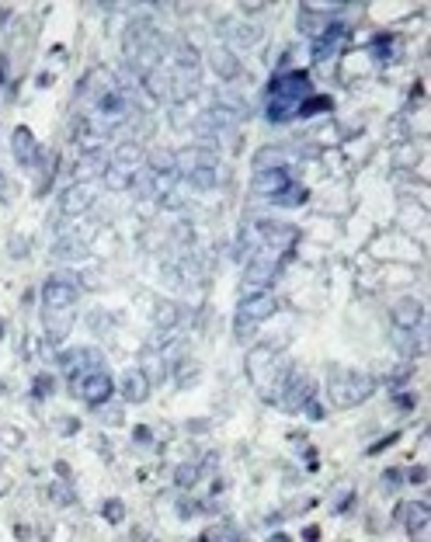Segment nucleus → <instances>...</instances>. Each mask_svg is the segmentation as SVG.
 Masks as SVG:
<instances>
[{
	"instance_id": "f257e3e1",
	"label": "nucleus",
	"mask_w": 431,
	"mask_h": 542,
	"mask_svg": "<svg viewBox=\"0 0 431 542\" xmlns=\"http://www.w3.org/2000/svg\"><path fill=\"white\" fill-rule=\"evenodd\" d=\"M310 97V77L303 70L292 73H275L264 87V115L268 122H286L299 115V104Z\"/></svg>"
},
{
	"instance_id": "f03ea898",
	"label": "nucleus",
	"mask_w": 431,
	"mask_h": 542,
	"mask_svg": "<svg viewBox=\"0 0 431 542\" xmlns=\"http://www.w3.org/2000/svg\"><path fill=\"white\" fill-rule=\"evenodd\" d=\"M331 403L334 407H358L375 393V375L369 372H355V368H334L331 372Z\"/></svg>"
},
{
	"instance_id": "7ed1b4c3",
	"label": "nucleus",
	"mask_w": 431,
	"mask_h": 542,
	"mask_svg": "<svg viewBox=\"0 0 431 542\" xmlns=\"http://www.w3.org/2000/svg\"><path fill=\"white\" fill-rule=\"evenodd\" d=\"M282 261L286 254L282 250H272V247H261L251 261H247V271H244V292L254 296V292H268V285H272L279 279V271H282Z\"/></svg>"
},
{
	"instance_id": "20e7f679",
	"label": "nucleus",
	"mask_w": 431,
	"mask_h": 542,
	"mask_svg": "<svg viewBox=\"0 0 431 542\" xmlns=\"http://www.w3.org/2000/svg\"><path fill=\"white\" fill-rule=\"evenodd\" d=\"M247 375L254 386H272L275 379H282V355L275 351V344H257L254 351H247V362H244Z\"/></svg>"
},
{
	"instance_id": "39448f33",
	"label": "nucleus",
	"mask_w": 431,
	"mask_h": 542,
	"mask_svg": "<svg viewBox=\"0 0 431 542\" xmlns=\"http://www.w3.org/2000/svg\"><path fill=\"white\" fill-rule=\"evenodd\" d=\"M80 289L70 275H52L45 285H42V313H67L73 309Z\"/></svg>"
},
{
	"instance_id": "423d86ee",
	"label": "nucleus",
	"mask_w": 431,
	"mask_h": 542,
	"mask_svg": "<svg viewBox=\"0 0 431 542\" xmlns=\"http://www.w3.org/2000/svg\"><path fill=\"white\" fill-rule=\"evenodd\" d=\"M70 393H73V397H80L84 403H91V407H104V403H108V397L115 393V379L108 375V372L77 375V379H70Z\"/></svg>"
},
{
	"instance_id": "0eeeda50",
	"label": "nucleus",
	"mask_w": 431,
	"mask_h": 542,
	"mask_svg": "<svg viewBox=\"0 0 431 542\" xmlns=\"http://www.w3.org/2000/svg\"><path fill=\"white\" fill-rule=\"evenodd\" d=\"M310 400H313V379H306L303 372H286L282 390H279V407L289 414H299Z\"/></svg>"
},
{
	"instance_id": "6e6552de",
	"label": "nucleus",
	"mask_w": 431,
	"mask_h": 542,
	"mask_svg": "<svg viewBox=\"0 0 431 542\" xmlns=\"http://www.w3.org/2000/svg\"><path fill=\"white\" fill-rule=\"evenodd\" d=\"M60 368L67 372V379L108 372V368H104V355H101L97 348H70V351H60Z\"/></svg>"
},
{
	"instance_id": "1a4fd4ad",
	"label": "nucleus",
	"mask_w": 431,
	"mask_h": 542,
	"mask_svg": "<svg viewBox=\"0 0 431 542\" xmlns=\"http://www.w3.org/2000/svg\"><path fill=\"white\" fill-rule=\"evenodd\" d=\"M348 38H351V32H348V25L345 21H331L327 28H323L316 38H313V49H310V56L316 60V63H327L331 56H338V52L348 45Z\"/></svg>"
},
{
	"instance_id": "9d476101",
	"label": "nucleus",
	"mask_w": 431,
	"mask_h": 542,
	"mask_svg": "<svg viewBox=\"0 0 431 542\" xmlns=\"http://www.w3.org/2000/svg\"><path fill=\"white\" fill-rule=\"evenodd\" d=\"M279 313V299L272 292H254V296H244L237 303V323H264L268 316Z\"/></svg>"
},
{
	"instance_id": "9b49d317",
	"label": "nucleus",
	"mask_w": 431,
	"mask_h": 542,
	"mask_svg": "<svg viewBox=\"0 0 431 542\" xmlns=\"http://www.w3.org/2000/svg\"><path fill=\"white\" fill-rule=\"evenodd\" d=\"M220 32H223L230 52H233V49H251V45H257L261 35H264V28H261L257 21H247V18H226V21L220 25Z\"/></svg>"
},
{
	"instance_id": "f8f14e48",
	"label": "nucleus",
	"mask_w": 431,
	"mask_h": 542,
	"mask_svg": "<svg viewBox=\"0 0 431 542\" xmlns=\"http://www.w3.org/2000/svg\"><path fill=\"white\" fill-rule=\"evenodd\" d=\"M397 521L410 535H421L428 528V521H431V508L424 501H404V504H397Z\"/></svg>"
},
{
	"instance_id": "ddd939ff",
	"label": "nucleus",
	"mask_w": 431,
	"mask_h": 542,
	"mask_svg": "<svg viewBox=\"0 0 431 542\" xmlns=\"http://www.w3.org/2000/svg\"><path fill=\"white\" fill-rule=\"evenodd\" d=\"M101 156H104L101 150H87V153H80V160H77L73 171H70V181H73V185H94L97 174H104V167H108Z\"/></svg>"
},
{
	"instance_id": "4468645a",
	"label": "nucleus",
	"mask_w": 431,
	"mask_h": 542,
	"mask_svg": "<svg viewBox=\"0 0 431 542\" xmlns=\"http://www.w3.org/2000/svg\"><path fill=\"white\" fill-rule=\"evenodd\" d=\"M421 323H424V306L414 296L397 299V306H393V327L397 331H421Z\"/></svg>"
},
{
	"instance_id": "2eb2a0df",
	"label": "nucleus",
	"mask_w": 431,
	"mask_h": 542,
	"mask_svg": "<svg viewBox=\"0 0 431 542\" xmlns=\"http://www.w3.org/2000/svg\"><path fill=\"white\" fill-rule=\"evenodd\" d=\"M91 205H94V185H70L60 198L63 215H84Z\"/></svg>"
},
{
	"instance_id": "dca6fc26",
	"label": "nucleus",
	"mask_w": 431,
	"mask_h": 542,
	"mask_svg": "<svg viewBox=\"0 0 431 542\" xmlns=\"http://www.w3.org/2000/svg\"><path fill=\"white\" fill-rule=\"evenodd\" d=\"M257 233H261V240H264V247H272V250H282V254H289V247L296 244V230L292 226H286V223H261L257 226Z\"/></svg>"
},
{
	"instance_id": "f3484780",
	"label": "nucleus",
	"mask_w": 431,
	"mask_h": 542,
	"mask_svg": "<svg viewBox=\"0 0 431 542\" xmlns=\"http://www.w3.org/2000/svg\"><path fill=\"white\" fill-rule=\"evenodd\" d=\"M174 156H178L181 178L195 174L198 167H216V150H209V146H188V150H181V153H174Z\"/></svg>"
},
{
	"instance_id": "a211bd4d",
	"label": "nucleus",
	"mask_w": 431,
	"mask_h": 542,
	"mask_svg": "<svg viewBox=\"0 0 431 542\" xmlns=\"http://www.w3.org/2000/svg\"><path fill=\"white\" fill-rule=\"evenodd\" d=\"M11 150H14V156H18L21 167H32L35 160L42 156V150H38V143H35V136H32L28 126H18V129L11 132Z\"/></svg>"
},
{
	"instance_id": "6ab92c4d",
	"label": "nucleus",
	"mask_w": 431,
	"mask_h": 542,
	"mask_svg": "<svg viewBox=\"0 0 431 542\" xmlns=\"http://www.w3.org/2000/svg\"><path fill=\"white\" fill-rule=\"evenodd\" d=\"M289 185H292V178H289L286 167H279V171H257V174H254V195H272V198H279Z\"/></svg>"
},
{
	"instance_id": "aec40b11",
	"label": "nucleus",
	"mask_w": 431,
	"mask_h": 542,
	"mask_svg": "<svg viewBox=\"0 0 431 542\" xmlns=\"http://www.w3.org/2000/svg\"><path fill=\"white\" fill-rule=\"evenodd\" d=\"M198 91H202V77H198V70H181V67H178V70L171 73V97H174V101L185 104V101H191Z\"/></svg>"
},
{
	"instance_id": "412c9836",
	"label": "nucleus",
	"mask_w": 431,
	"mask_h": 542,
	"mask_svg": "<svg viewBox=\"0 0 431 542\" xmlns=\"http://www.w3.org/2000/svg\"><path fill=\"white\" fill-rule=\"evenodd\" d=\"M119 390H122V400H126V403H146V397H150V379H146L139 368H129V372L122 375Z\"/></svg>"
},
{
	"instance_id": "4be33fe9",
	"label": "nucleus",
	"mask_w": 431,
	"mask_h": 542,
	"mask_svg": "<svg viewBox=\"0 0 431 542\" xmlns=\"http://www.w3.org/2000/svg\"><path fill=\"white\" fill-rule=\"evenodd\" d=\"M209 67L220 73L223 80H237L244 70H240V63H237V52H230L226 45H216L212 52H209Z\"/></svg>"
},
{
	"instance_id": "5701e85b",
	"label": "nucleus",
	"mask_w": 431,
	"mask_h": 542,
	"mask_svg": "<svg viewBox=\"0 0 431 542\" xmlns=\"http://www.w3.org/2000/svg\"><path fill=\"white\" fill-rule=\"evenodd\" d=\"M143 160H146V153H143V146H139V143H119L115 156L108 160V164H112V167H119V171H129V174H136Z\"/></svg>"
},
{
	"instance_id": "b1692460",
	"label": "nucleus",
	"mask_w": 431,
	"mask_h": 542,
	"mask_svg": "<svg viewBox=\"0 0 431 542\" xmlns=\"http://www.w3.org/2000/svg\"><path fill=\"white\" fill-rule=\"evenodd\" d=\"M97 115L112 119V122H122V119L129 115V97H126V94H119V91L101 94V97H97Z\"/></svg>"
},
{
	"instance_id": "393cba45",
	"label": "nucleus",
	"mask_w": 431,
	"mask_h": 542,
	"mask_svg": "<svg viewBox=\"0 0 431 542\" xmlns=\"http://www.w3.org/2000/svg\"><path fill=\"white\" fill-rule=\"evenodd\" d=\"M143 91H146L153 101H171V73H164V70L143 73Z\"/></svg>"
},
{
	"instance_id": "a878e982",
	"label": "nucleus",
	"mask_w": 431,
	"mask_h": 542,
	"mask_svg": "<svg viewBox=\"0 0 431 542\" xmlns=\"http://www.w3.org/2000/svg\"><path fill=\"white\" fill-rule=\"evenodd\" d=\"M181 323V309L171 303V299H160L156 306H153V327L156 331H174Z\"/></svg>"
},
{
	"instance_id": "bb28decb",
	"label": "nucleus",
	"mask_w": 431,
	"mask_h": 542,
	"mask_svg": "<svg viewBox=\"0 0 431 542\" xmlns=\"http://www.w3.org/2000/svg\"><path fill=\"white\" fill-rule=\"evenodd\" d=\"M146 164H150V174H160V178L178 174V156H174L171 150H153V153H146Z\"/></svg>"
},
{
	"instance_id": "cd10ccee",
	"label": "nucleus",
	"mask_w": 431,
	"mask_h": 542,
	"mask_svg": "<svg viewBox=\"0 0 431 542\" xmlns=\"http://www.w3.org/2000/svg\"><path fill=\"white\" fill-rule=\"evenodd\" d=\"M286 153L279 150V146H264V150H257V156H254V174L257 171H279V167H286Z\"/></svg>"
},
{
	"instance_id": "c85d7f7f",
	"label": "nucleus",
	"mask_w": 431,
	"mask_h": 542,
	"mask_svg": "<svg viewBox=\"0 0 431 542\" xmlns=\"http://www.w3.org/2000/svg\"><path fill=\"white\" fill-rule=\"evenodd\" d=\"M70 334V309L67 313H45V338L52 344H60Z\"/></svg>"
},
{
	"instance_id": "c756f323",
	"label": "nucleus",
	"mask_w": 431,
	"mask_h": 542,
	"mask_svg": "<svg viewBox=\"0 0 431 542\" xmlns=\"http://www.w3.org/2000/svg\"><path fill=\"white\" fill-rule=\"evenodd\" d=\"M139 372L150 379V386H156L160 379L167 375V362L160 358V351H146V355H143V365H139Z\"/></svg>"
},
{
	"instance_id": "7c9ffc66",
	"label": "nucleus",
	"mask_w": 431,
	"mask_h": 542,
	"mask_svg": "<svg viewBox=\"0 0 431 542\" xmlns=\"http://www.w3.org/2000/svg\"><path fill=\"white\" fill-rule=\"evenodd\" d=\"M369 52L380 63H390V60H397V52H400V45H397V38L393 35H375L372 38V45H369Z\"/></svg>"
},
{
	"instance_id": "2f4dec72",
	"label": "nucleus",
	"mask_w": 431,
	"mask_h": 542,
	"mask_svg": "<svg viewBox=\"0 0 431 542\" xmlns=\"http://www.w3.org/2000/svg\"><path fill=\"white\" fill-rule=\"evenodd\" d=\"M52 254L60 261H80V257H87V244H80L77 237H63L56 247H52Z\"/></svg>"
},
{
	"instance_id": "473e14b6",
	"label": "nucleus",
	"mask_w": 431,
	"mask_h": 542,
	"mask_svg": "<svg viewBox=\"0 0 431 542\" xmlns=\"http://www.w3.org/2000/svg\"><path fill=\"white\" fill-rule=\"evenodd\" d=\"M132 178H136V174L119 171V167H112V164H108V167H104V174H101V181H104L108 188H112V191H126V188H132Z\"/></svg>"
},
{
	"instance_id": "72a5a7b5",
	"label": "nucleus",
	"mask_w": 431,
	"mask_h": 542,
	"mask_svg": "<svg viewBox=\"0 0 431 542\" xmlns=\"http://www.w3.org/2000/svg\"><path fill=\"white\" fill-rule=\"evenodd\" d=\"M296 25H299V32H303V35H313V38H316V35H320L323 28H327L331 21H327V18H316V14H310L306 8H299V21H296Z\"/></svg>"
},
{
	"instance_id": "f704fd0d",
	"label": "nucleus",
	"mask_w": 431,
	"mask_h": 542,
	"mask_svg": "<svg viewBox=\"0 0 431 542\" xmlns=\"http://www.w3.org/2000/svg\"><path fill=\"white\" fill-rule=\"evenodd\" d=\"M198 476H202L198 462H181V466L174 469V483L181 486V491H191V486L198 483Z\"/></svg>"
},
{
	"instance_id": "c9c22d12",
	"label": "nucleus",
	"mask_w": 431,
	"mask_h": 542,
	"mask_svg": "<svg viewBox=\"0 0 431 542\" xmlns=\"http://www.w3.org/2000/svg\"><path fill=\"white\" fill-rule=\"evenodd\" d=\"M174 56H178V67H181V70H198V63H202L198 49H195V45H188V42H181V45H178Z\"/></svg>"
},
{
	"instance_id": "e433bc0d",
	"label": "nucleus",
	"mask_w": 431,
	"mask_h": 542,
	"mask_svg": "<svg viewBox=\"0 0 431 542\" xmlns=\"http://www.w3.org/2000/svg\"><path fill=\"white\" fill-rule=\"evenodd\" d=\"M198 542H240V535L233 532V525H216V528L202 532Z\"/></svg>"
},
{
	"instance_id": "4c0bfd02",
	"label": "nucleus",
	"mask_w": 431,
	"mask_h": 542,
	"mask_svg": "<svg viewBox=\"0 0 431 542\" xmlns=\"http://www.w3.org/2000/svg\"><path fill=\"white\" fill-rule=\"evenodd\" d=\"M316 112H331V97H323V94H310L303 104H299V115H316Z\"/></svg>"
},
{
	"instance_id": "58836bf2",
	"label": "nucleus",
	"mask_w": 431,
	"mask_h": 542,
	"mask_svg": "<svg viewBox=\"0 0 431 542\" xmlns=\"http://www.w3.org/2000/svg\"><path fill=\"white\" fill-rule=\"evenodd\" d=\"M188 185L198 188V191H209L216 185V167H198L195 174H188Z\"/></svg>"
},
{
	"instance_id": "ea45409f",
	"label": "nucleus",
	"mask_w": 431,
	"mask_h": 542,
	"mask_svg": "<svg viewBox=\"0 0 431 542\" xmlns=\"http://www.w3.org/2000/svg\"><path fill=\"white\" fill-rule=\"evenodd\" d=\"M299 8H306L310 14H341L345 11V4H327V0H306V4H299Z\"/></svg>"
},
{
	"instance_id": "a19ab883",
	"label": "nucleus",
	"mask_w": 431,
	"mask_h": 542,
	"mask_svg": "<svg viewBox=\"0 0 431 542\" xmlns=\"http://www.w3.org/2000/svg\"><path fill=\"white\" fill-rule=\"evenodd\" d=\"M49 497L56 501V504H63V508L73 504V491H70L67 483H52V486H49Z\"/></svg>"
},
{
	"instance_id": "79ce46f5",
	"label": "nucleus",
	"mask_w": 431,
	"mask_h": 542,
	"mask_svg": "<svg viewBox=\"0 0 431 542\" xmlns=\"http://www.w3.org/2000/svg\"><path fill=\"white\" fill-rule=\"evenodd\" d=\"M104 518L112 521V525H119V521L126 518V504H122L119 497H112V501H104Z\"/></svg>"
},
{
	"instance_id": "37998d69",
	"label": "nucleus",
	"mask_w": 431,
	"mask_h": 542,
	"mask_svg": "<svg viewBox=\"0 0 431 542\" xmlns=\"http://www.w3.org/2000/svg\"><path fill=\"white\" fill-rule=\"evenodd\" d=\"M279 202H282V205H299V202H306V188H303V185H296V188L289 185V188L279 195Z\"/></svg>"
},
{
	"instance_id": "c03bdc74",
	"label": "nucleus",
	"mask_w": 431,
	"mask_h": 542,
	"mask_svg": "<svg viewBox=\"0 0 431 542\" xmlns=\"http://www.w3.org/2000/svg\"><path fill=\"white\" fill-rule=\"evenodd\" d=\"M400 480H404V469H386L383 473V494H397Z\"/></svg>"
},
{
	"instance_id": "a18cd8bd",
	"label": "nucleus",
	"mask_w": 431,
	"mask_h": 542,
	"mask_svg": "<svg viewBox=\"0 0 431 542\" xmlns=\"http://www.w3.org/2000/svg\"><path fill=\"white\" fill-rule=\"evenodd\" d=\"M21 445V431L18 427H4L0 431V449H18Z\"/></svg>"
},
{
	"instance_id": "49530a36",
	"label": "nucleus",
	"mask_w": 431,
	"mask_h": 542,
	"mask_svg": "<svg viewBox=\"0 0 431 542\" xmlns=\"http://www.w3.org/2000/svg\"><path fill=\"white\" fill-rule=\"evenodd\" d=\"M351 504H355V491H351V486H341V497L334 501V515H345Z\"/></svg>"
},
{
	"instance_id": "de8ad7c7",
	"label": "nucleus",
	"mask_w": 431,
	"mask_h": 542,
	"mask_svg": "<svg viewBox=\"0 0 431 542\" xmlns=\"http://www.w3.org/2000/svg\"><path fill=\"white\" fill-rule=\"evenodd\" d=\"M56 431H60L63 438H70V435H77V431H80V421H77V417H60V421H56Z\"/></svg>"
},
{
	"instance_id": "09e8293b",
	"label": "nucleus",
	"mask_w": 431,
	"mask_h": 542,
	"mask_svg": "<svg viewBox=\"0 0 431 542\" xmlns=\"http://www.w3.org/2000/svg\"><path fill=\"white\" fill-rule=\"evenodd\" d=\"M32 393H35V397H49V393H52V375H45V372H42V375H35Z\"/></svg>"
},
{
	"instance_id": "8fccbe9b",
	"label": "nucleus",
	"mask_w": 431,
	"mask_h": 542,
	"mask_svg": "<svg viewBox=\"0 0 431 542\" xmlns=\"http://www.w3.org/2000/svg\"><path fill=\"white\" fill-rule=\"evenodd\" d=\"M393 407H397L400 414H410V410H414V397H410V393H397V397H393Z\"/></svg>"
},
{
	"instance_id": "3c124183",
	"label": "nucleus",
	"mask_w": 431,
	"mask_h": 542,
	"mask_svg": "<svg viewBox=\"0 0 431 542\" xmlns=\"http://www.w3.org/2000/svg\"><path fill=\"white\" fill-rule=\"evenodd\" d=\"M303 410H306V417H310V421H323V407H320L316 400H310Z\"/></svg>"
},
{
	"instance_id": "603ef678",
	"label": "nucleus",
	"mask_w": 431,
	"mask_h": 542,
	"mask_svg": "<svg viewBox=\"0 0 431 542\" xmlns=\"http://www.w3.org/2000/svg\"><path fill=\"white\" fill-rule=\"evenodd\" d=\"M407 480H410V483H424V480H428V466H414V469H407Z\"/></svg>"
},
{
	"instance_id": "864d4df0",
	"label": "nucleus",
	"mask_w": 431,
	"mask_h": 542,
	"mask_svg": "<svg viewBox=\"0 0 431 542\" xmlns=\"http://www.w3.org/2000/svg\"><path fill=\"white\" fill-rule=\"evenodd\" d=\"M94 410H101V407H94ZM101 421H108V424H119V421H122V414H119V410H101Z\"/></svg>"
},
{
	"instance_id": "5fc2aeb1",
	"label": "nucleus",
	"mask_w": 431,
	"mask_h": 542,
	"mask_svg": "<svg viewBox=\"0 0 431 542\" xmlns=\"http://www.w3.org/2000/svg\"><path fill=\"white\" fill-rule=\"evenodd\" d=\"M303 539H306V542H316V539H320V528H316V525H306V528H303Z\"/></svg>"
},
{
	"instance_id": "6e6d98bb",
	"label": "nucleus",
	"mask_w": 431,
	"mask_h": 542,
	"mask_svg": "<svg viewBox=\"0 0 431 542\" xmlns=\"http://www.w3.org/2000/svg\"><path fill=\"white\" fill-rule=\"evenodd\" d=\"M11 198V191H8V174L0 171V202H8Z\"/></svg>"
},
{
	"instance_id": "4d7b16f0",
	"label": "nucleus",
	"mask_w": 431,
	"mask_h": 542,
	"mask_svg": "<svg viewBox=\"0 0 431 542\" xmlns=\"http://www.w3.org/2000/svg\"><path fill=\"white\" fill-rule=\"evenodd\" d=\"M136 442H150V427H136Z\"/></svg>"
},
{
	"instance_id": "13d9d810",
	"label": "nucleus",
	"mask_w": 431,
	"mask_h": 542,
	"mask_svg": "<svg viewBox=\"0 0 431 542\" xmlns=\"http://www.w3.org/2000/svg\"><path fill=\"white\" fill-rule=\"evenodd\" d=\"M191 511H195V508H191V504H178V515H181V518H188V515H191Z\"/></svg>"
},
{
	"instance_id": "bf43d9fd",
	"label": "nucleus",
	"mask_w": 431,
	"mask_h": 542,
	"mask_svg": "<svg viewBox=\"0 0 431 542\" xmlns=\"http://www.w3.org/2000/svg\"><path fill=\"white\" fill-rule=\"evenodd\" d=\"M268 542H292V539H289V535H272Z\"/></svg>"
},
{
	"instance_id": "052dcab7",
	"label": "nucleus",
	"mask_w": 431,
	"mask_h": 542,
	"mask_svg": "<svg viewBox=\"0 0 431 542\" xmlns=\"http://www.w3.org/2000/svg\"><path fill=\"white\" fill-rule=\"evenodd\" d=\"M0 84H4V60H0Z\"/></svg>"
}]
</instances>
